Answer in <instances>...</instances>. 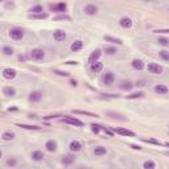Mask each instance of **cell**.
Here are the masks:
<instances>
[{
    "mask_svg": "<svg viewBox=\"0 0 169 169\" xmlns=\"http://www.w3.org/2000/svg\"><path fill=\"white\" fill-rule=\"evenodd\" d=\"M9 37L15 41H21L24 38V31L21 28H12L9 29Z\"/></svg>",
    "mask_w": 169,
    "mask_h": 169,
    "instance_id": "6da1fadb",
    "label": "cell"
},
{
    "mask_svg": "<svg viewBox=\"0 0 169 169\" xmlns=\"http://www.w3.org/2000/svg\"><path fill=\"white\" fill-rule=\"evenodd\" d=\"M29 57L34 61H41L45 58V50L44 49H40V48H36V49H32L31 53H29Z\"/></svg>",
    "mask_w": 169,
    "mask_h": 169,
    "instance_id": "7a4b0ae2",
    "label": "cell"
},
{
    "mask_svg": "<svg viewBox=\"0 0 169 169\" xmlns=\"http://www.w3.org/2000/svg\"><path fill=\"white\" fill-rule=\"evenodd\" d=\"M61 122L75 125V127H83V122H81L80 119H77V118H74V116H69V115H65V118H62Z\"/></svg>",
    "mask_w": 169,
    "mask_h": 169,
    "instance_id": "3957f363",
    "label": "cell"
},
{
    "mask_svg": "<svg viewBox=\"0 0 169 169\" xmlns=\"http://www.w3.org/2000/svg\"><path fill=\"white\" fill-rule=\"evenodd\" d=\"M147 70H148L151 74H161L164 71L163 66H161V65H159V63H156V62L148 63V66H147Z\"/></svg>",
    "mask_w": 169,
    "mask_h": 169,
    "instance_id": "277c9868",
    "label": "cell"
},
{
    "mask_svg": "<svg viewBox=\"0 0 169 169\" xmlns=\"http://www.w3.org/2000/svg\"><path fill=\"white\" fill-rule=\"evenodd\" d=\"M114 81H115V74L112 73V71H107L106 74H103L102 82H103L105 86H111L114 83Z\"/></svg>",
    "mask_w": 169,
    "mask_h": 169,
    "instance_id": "5b68a950",
    "label": "cell"
},
{
    "mask_svg": "<svg viewBox=\"0 0 169 169\" xmlns=\"http://www.w3.org/2000/svg\"><path fill=\"white\" fill-rule=\"evenodd\" d=\"M49 8H50V11H53V12L63 13V12H66L67 5H66V3H57V4H50Z\"/></svg>",
    "mask_w": 169,
    "mask_h": 169,
    "instance_id": "8992f818",
    "label": "cell"
},
{
    "mask_svg": "<svg viewBox=\"0 0 169 169\" xmlns=\"http://www.w3.org/2000/svg\"><path fill=\"white\" fill-rule=\"evenodd\" d=\"M16 70L12 69V67H5V69H3V77L5 78V80H13V78H16Z\"/></svg>",
    "mask_w": 169,
    "mask_h": 169,
    "instance_id": "52a82bcc",
    "label": "cell"
},
{
    "mask_svg": "<svg viewBox=\"0 0 169 169\" xmlns=\"http://www.w3.org/2000/svg\"><path fill=\"white\" fill-rule=\"evenodd\" d=\"M42 91H38V90H36V91H32L29 94V100L32 103H38L40 100L42 99Z\"/></svg>",
    "mask_w": 169,
    "mask_h": 169,
    "instance_id": "ba28073f",
    "label": "cell"
},
{
    "mask_svg": "<svg viewBox=\"0 0 169 169\" xmlns=\"http://www.w3.org/2000/svg\"><path fill=\"white\" fill-rule=\"evenodd\" d=\"M83 12L89 16H95L96 13H98V7L94 5V4H87V5H85Z\"/></svg>",
    "mask_w": 169,
    "mask_h": 169,
    "instance_id": "9c48e42d",
    "label": "cell"
},
{
    "mask_svg": "<svg viewBox=\"0 0 169 169\" xmlns=\"http://www.w3.org/2000/svg\"><path fill=\"white\" fill-rule=\"evenodd\" d=\"M119 25L122 28H124V29H131L132 28V20L129 19V17H127V16H123L119 20Z\"/></svg>",
    "mask_w": 169,
    "mask_h": 169,
    "instance_id": "30bf717a",
    "label": "cell"
},
{
    "mask_svg": "<svg viewBox=\"0 0 169 169\" xmlns=\"http://www.w3.org/2000/svg\"><path fill=\"white\" fill-rule=\"evenodd\" d=\"M100 56H102V50L100 49L94 50V52H93L91 54H90V57H89V63H94V62H96V61H99Z\"/></svg>",
    "mask_w": 169,
    "mask_h": 169,
    "instance_id": "8fae6325",
    "label": "cell"
},
{
    "mask_svg": "<svg viewBox=\"0 0 169 169\" xmlns=\"http://www.w3.org/2000/svg\"><path fill=\"white\" fill-rule=\"evenodd\" d=\"M154 93H157L159 95H167L169 93V87L167 85H156L154 86Z\"/></svg>",
    "mask_w": 169,
    "mask_h": 169,
    "instance_id": "7c38bea8",
    "label": "cell"
},
{
    "mask_svg": "<svg viewBox=\"0 0 169 169\" xmlns=\"http://www.w3.org/2000/svg\"><path fill=\"white\" fill-rule=\"evenodd\" d=\"M53 38H54L56 41L66 40V32L62 31V29H57V31H54V33H53Z\"/></svg>",
    "mask_w": 169,
    "mask_h": 169,
    "instance_id": "4fadbf2b",
    "label": "cell"
},
{
    "mask_svg": "<svg viewBox=\"0 0 169 169\" xmlns=\"http://www.w3.org/2000/svg\"><path fill=\"white\" fill-rule=\"evenodd\" d=\"M131 66L134 67L135 70H139V71H141V70L145 67V63L143 62L141 60H139V58H135V60H132V62H131Z\"/></svg>",
    "mask_w": 169,
    "mask_h": 169,
    "instance_id": "5bb4252c",
    "label": "cell"
},
{
    "mask_svg": "<svg viewBox=\"0 0 169 169\" xmlns=\"http://www.w3.org/2000/svg\"><path fill=\"white\" fill-rule=\"evenodd\" d=\"M90 70H91V73H100V71L103 70V63L100 62V61H96L94 63H90Z\"/></svg>",
    "mask_w": 169,
    "mask_h": 169,
    "instance_id": "9a60e30c",
    "label": "cell"
},
{
    "mask_svg": "<svg viewBox=\"0 0 169 169\" xmlns=\"http://www.w3.org/2000/svg\"><path fill=\"white\" fill-rule=\"evenodd\" d=\"M69 149H70V152H80L82 149V143L78 141V140H73L69 144Z\"/></svg>",
    "mask_w": 169,
    "mask_h": 169,
    "instance_id": "2e32d148",
    "label": "cell"
},
{
    "mask_svg": "<svg viewBox=\"0 0 169 169\" xmlns=\"http://www.w3.org/2000/svg\"><path fill=\"white\" fill-rule=\"evenodd\" d=\"M115 132H116L118 135H122V136H129V138H134L135 135V132H132V131H129V129L127 128H116L115 129Z\"/></svg>",
    "mask_w": 169,
    "mask_h": 169,
    "instance_id": "e0dca14e",
    "label": "cell"
},
{
    "mask_svg": "<svg viewBox=\"0 0 169 169\" xmlns=\"http://www.w3.org/2000/svg\"><path fill=\"white\" fill-rule=\"evenodd\" d=\"M82 48H83V41H81V40L74 41L73 44H71V46H70V49H71V52L73 53L80 52V50H82Z\"/></svg>",
    "mask_w": 169,
    "mask_h": 169,
    "instance_id": "ac0fdd59",
    "label": "cell"
},
{
    "mask_svg": "<svg viewBox=\"0 0 169 169\" xmlns=\"http://www.w3.org/2000/svg\"><path fill=\"white\" fill-rule=\"evenodd\" d=\"M31 157H32L33 161H41V160L45 159V154H44L42 151H34V152H32Z\"/></svg>",
    "mask_w": 169,
    "mask_h": 169,
    "instance_id": "d6986e66",
    "label": "cell"
},
{
    "mask_svg": "<svg viewBox=\"0 0 169 169\" xmlns=\"http://www.w3.org/2000/svg\"><path fill=\"white\" fill-rule=\"evenodd\" d=\"M3 94L5 96H15L16 95V89L12 86H4L3 87Z\"/></svg>",
    "mask_w": 169,
    "mask_h": 169,
    "instance_id": "ffe728a7",
    "label": "cell"
},
{
    "mask_svg": "<svg viewBox=\"0 0 169 169\" xmlns=\"http://www.w3.org/2000/svg\"><path fill=\"white\" fill-rule=\"evenodd\" d=\"M45 148L48 152H56L57 151V143L54 140H48V141L45 143Z\"/></svg>",
    "mask_w": 169,
    "mask_h": 169,
    "instance_id": "44dd1931",
    "label": "cell"
},
{
    "mask_svg": "<svg viewBox=\"0 0 169 169\" xmlns=\"http://www.w3.org/2000/svg\"><path fill=\"white\" fill-rule=\"evenodd\" d=\"M75 161V157L73 156V154H66V156L62 157V160H61V163H62L63 165H71Z\"/></svg>",
    "mask_w": 169,
    "mask_h": 169,
    "instance_id": "7402d4cb",
    "label": "cell"
},
{
    "mask_svg": "<svg viewBox=\"0 0 169 169\" xmlns=\"http://www.w3.org/2000/svg\"><path fill=\"white\" fill-rule=\"evenodd\" d=\"M2 139L4 140V141H11V140L15 139V132H12V131H5V132H3Z\"/></svg>",
    "mask_w": 169,
    "mask_h": 169,
    "instance_id": "603a6c76",
    "label": "cell"
},
{
    "mask_svg": "<svg viewBox=\"0 0 169 169\" xmlns=\"http://www.w3.org/2000/svg\"><path fill=\"white\" fill-rule=\"evenodd\" d=\"M93 152H94L95 156H105V154L107 153V149L105 148V147H102V145H98V147H95Z\"/></svg>",
    "mask_w": 169,
    "mask_h": 169,
    "instance_id": "cb8c5ba5",
    "label": "cell"
},
{
    "mask_svg": "<svg viewBox=\"0 0 169 169\" xmlns=\"http://www.w3.org/2000/svg\"><path fill=\"white\" fill-rule=\"evenodd\" d=\"M132 87H134V83L131 81H123L120 83V89L124 90V91H131Z\"/></svg>",
    "mask_w": 169,
    "mask_h": 169,
    "instance_id": "d4e9b609",
    "label": "cell"
},
{
    "mask_svg": "<svg viewBox=\"0 0 169 169\" xmlns=\"http://www.w3.org/2000/svg\"><path fill=\"white\" fill-rule=\"evenodd\" d=\"M103 50H105V53L109 56H114L118 53V49L115 48V46H111V45H106L105 48H103Z\"/></svg>",
    "mask_w": 169,
    "mask_h": 169,
    "instance_id": "484cf974",
    "label": "cell"
},
{
    "mask_svg": "<svg viewBox=\"0 0 169 169\" xmlns=\"http://www.w3.org/2000/svg\"><path fill=\"white\" fill-rule=\"evenodd\" d=\"M105 41L111 42V44H116V45L123 44V41H122L120 38H115V37H112V36H105Z\"/></svg>",
    "mask_w": 169,
    "mask_h": 169,
    "instance_id": "4316f807",
    "label": "cell"
},
{
    "mask_svg": "<svg viewBox=\"0 0 169 169\" xmlns=\"http://www.w3.org/2000/svg\"><path fill=\"white\" fill-rule=\"evenodd\" d=\"M74 114L77 115H85V116H90V118H96L98 115L94 114V112H90V111H82V110H74L73 111Z\"/></svg>",
    "mask_w": 169,
    "mask_h": 169,
    "instance_id": "83f0119b",
    "label": "cell"
},
{
    "mask_svg": "<svg viewBox=\"0 0 169 169\" xmlns=\"http://www.w3.org/2000/svg\"><path fill=\"white\" fill-rule=\"evenodd\" d=\"M29 17L31 19H37V20H44V19H46L48 17V13H31L29 15Z\"/></svg>",
    "mask_w": 169,
    "mask_h": 169,
    "instance_id": "f1b7e54d",
    "label": "cell"
},
{
    "mask_svg": "<svg viewBox=\"0 0 169 169\" xmlns=\"http://www.w3.org/2000/svg\"><path fill=\"white\" fill-rule=\"evenodd\" d=\"M143 167H144V169H154L156 168V163H154V161H151V160H147V161H144Z\"/></svg>",
    "mask_w": 169,
    "mask_h": 169,
    "instance_id": "f546056e",
    "label": "cell"
},
{
    "mask_svg": "<svg viewBox=\"0 0 169 169\" xmlns=\"http://www.w3.org/2000/svg\"><path fill=\"white\" fill-rule=\"evenodd\" d=\"M29 11H31V13H42V11H44V7L40 5V4H37V5L32 7Z\"/></svg>",
    "mask_w": 169,
    "mask_h": 169,
    "instance_id": "4dcf8cb0",
    "label": "cell"
},
{
    "mask_svg": "<svg viewBox=\"0 0 169 169\" xmlns=\"http://www.w3.org/2000/svg\"><path fill=\"white\" fill-rule=\"evenodd\" d=\"M141 96H144V93L138 91V93H132L131 95H127V99H136V98H141Z\"/></svg>",
    "mask_w": 169,
    "mask_h": 169,
    "instance_id": "1f68e13d",
    "label": "cell"
},
{
    "mask_svg": "<svg viewBox=\"0 0 169 169\" xmlns=\"http://www.w3.org/2000/svg\"><path fill=\"white\" fill-rule=\"evenodd\" d=\"M107 115H109V116H111V118H114V119H118V120H127L125 118H122V115L116 114V112H112V111H109V112H107Z\"/></svg>",
    "mask_w": 169,
    "mask_h": 169,
    "instance_id": "d6a6232c",
    "label": "cell"
},
{
    "mask_svg": "<svg viewBox=\"0 0 169 169\" xmlns=\"http://www.w3.org/2000/svg\"><path fill=\"white\" fill-rule=\"evenodd\" d=\"M159 54H160V57L164 61H169V50L163 49V50H160V52H159Z\"/></svg>",
    "mask_w": 169,
    "mask_h": 169,
    "instance_id": "836d02e7",
    "label": "cell"
},
{
    "mask_svg": "<svg viewBox=\"0 0 169 169\" xmlns=\"http://www.w3.org/2000/svg\"><path fill=\"white\" fill-rule=\"evenodd\" d=\"M145 143H151V144H154V145H164V143H161L160 140H156V139H143Z\"/></svg>",
    "mask_w": 169,
    "mask_h": 169,
    "instance_id": "e575fe53",
    "label": "cell"
},
{
    "mask_svg": "<svg viewBox=\"0 0 169 169\" xmlns=\"http://www.w3.org/2000/svg\"><path fill=\"white\" fill-rule=\"evenodd\" d=\"M157 42H159L161 46H168L169 45V40L167 37H159L157 38Z\"/></svg>",
    "mask_w": 169,
    "mask_h": 169,
    "instance_id": "d590c367",
    "label": "cell"
},
{
    "mask_svg": "<svg viewBox=\"0 0 169 169\" xmlns=\"http://www.w3.org/2000/svg\"><path fill=\"white\" fill-rule=\"evenodd\" d=\"M91 131L94 132V134H99V132L102 131V125H99V124H95V123H93V124H91Z\"/></svg>",
    "mask_w": 169,
    "mask_h": 169,
    "instance_id": "8d00e7d4",
    "label": "cell"
},
{
    "mask_svg": "<svg viewBox=\"0 0 169 169\" xmlns=\"http://www.w3.org/2000/svg\"><path fill=\"white\" fill-rule=\"evenodd\" d=\"M17 127L25 128V129H40V127H37V125H29V124H17Z\"/></svg>",
    "mask_w": 169,
    "mask_h": 169,
    "instance_id": "74e56055",
    "label": "cell"
},
{
    "mask_svg": "<svg viewBox=\"0 0 169 169\" xmlns=\"http://www.w3.org/2000/svg\"><path fill=\"white\" fill-rule=\"evenodd\" d=\"M3 53H4L5 56H12L13 54V49L11 48V46H4V48H3Z\"/></svg>",
    "mask_w": 169,
    "mask_h": 169,
    "instance_id": "f35d334b",
    "label": "cell"
},
{
    "mask_svg": "<svg viewBox=\"0 0 169 169\" xmlns=\"http://www.w3.org/2000/svg\"><path fill=\"white\" fill-rule=\"evenodd\" d=\"M7 165H8V167H16V165H17V160L13 159V157H9V159L7 160Z\"/></svg>",
    "mask_w": 169,
    "mask_h": 169,
    "instance_id": "ab89813d",
    "label": "cell"
},
{
    "mask_svg": "<svg viewBox=\"0 0 169 169\" xmlns=\"http://www.w3.org/2000/svg\"><path fill=\"white\" fill-rule=\"evenodd\" d=\"M58 20H67V21H70V16H67V15H61V16H57L54 17V21H58Z\"/></svg>",
    "mask_w": 169,
    "mask_h": 169,
    "instance_id": "60d3db41",
    "label": "cell"
},
{
    "mask_svg": "<svg viewBox=\"0 0 169 169\" xmlns=\"http://www.w3.org/2000/svg\"><path fill=\"white\" fill-rule=\"evenodd\" d=\"M53 73L57 74V75H61V77H69V73L62 71V70H53Z\"/></svg>",
    "mask_w": 169,
    "mask_h": 169,
    "instance_id": "b9f144b4",
    "label": "cell"
},
{
    "mask_svg": "<svg viewBox=\"0 0 169 169\" xmlns=\"http://www.w3.org/2000/svg\"><path fill=\"white\" fill-rule=\"evenodd\" d=\"M153 32L154 33H169V29H156Z\"/></svg>",
    "mask_w": 169,
    "mask_h": 169,
    "instance_id": "7bdbcfd3",
    "label": "cell"
},
{
    "mask_svg": "<svg viewBox=\"0 0 169 169\" xmlns=\"http://www.w3.org/2000/svg\"><path fill=\"white\" fill-rule=\"evenodd\" d=\"M144 85H145V81H138L136 82V86H138V87H143Z\"/></svg>",
    "mask_w": 169,
    "mask_h": 169,
    "instance_id": "ee69618b",
    "label": "cell"
},
{
    "mask_svg": "<svg viewBox=\"0 0 169 169\" xmlns=\"http://www.w3.org/2000/svg\"><path fill=\"white\" fill-rule=\"evenodd\" d=\"M129 147H131V148L132 149H141V147H140V145H136V144H131V145H129Z\"/></svg>",
    "mask_w": 169,
    "mask_h": 169,
    "instance_id": "f6af8a7d",
    "label": "cell"
},
{
    "mask_svg": "<svg viewBox=\"0 0 169 169\" xmlns=\"http://www.w3.org/2000/svg\"><path fill=\"white\" fill-rule=\"evenodd\" d=\"M66 65H78L77 61H67V62H65Z\"/></svg>",
    "mask_w": 169,
    "mask_h": 169,
    "instance_id": "bcb514c9",
    "label": "cell"
},
{
    "mask_svg": "<svg viewBox=\"0 0 169 169\" xmlns=\"http://www.w3.org/2000/svg\"><path fill=\"white\" fill-rule=\"evenodd\" d=\"M70 85L75 87V86H77V81H75V80H70Z\"/></svg>",
    "mask_w": 169,
    "mask_h": 169,
    "instance_id": "7dc6e473",
    "label": "cell"
},
{
    "mask_svg": "<svg viewBox=\"0 0 169 169\" xmlns=\"http://www.w3.org/2000/svg\"><path fill=\"white\" fill-rule=\"evenodd\" d=\"M164 147H167V148H169V141H167V143H164Z\"/></svg>",
    "mask_w": 169,
    "mask_h": 169,
    "instance_id": "c3c4849f",
    "label": "cell"
},
{
    "mask_svg": "<svg viewBox=\"0 0 169 169\" xmlns=\"http://www.w3.org/2000/svg\"><path fill=\"white\" fill-rule=\"evenodd\" d=\"M9 111H17L16 107H12V109H9Z\"/></svg>",
    "mask_w": 169,
    "mask_h": 169,
    "instance_id": "681fc988",
    "label": "cell"
},
{
    "mask_svg": "<svg viewBox=\"0 0 169 169\" xmlns=\"http://www.w3.org/2000/svg\"><path fill=\"white\" fill-rule=\"evenodd\" d=\"M145 2H151V0H145Z\"/></svg>",
    "mask_w": 169,
    "mask_h": 169,
    "instance_id": "f907efd6",
    "label": "cell"
},
{
    "mask_svg": "<svg viewBox=\"0 0 169 169\" xmlns=\"http://www.w3.org/2000/svg\"><path fill=\"white\" fill-rule=\"evenodd\" d=\"M168 128H169V124H168Z\"/></svg>",
    "mask_w": 169,
    "mask_h": 169,
    "instance_id": "816d5d0a",
    "label": "cell"
},
{
    "mask_svg": "<svg viewBox=\"0 0 169 169\" xmlns=\"http://www.w3.org/2000/svg\"><path fill=\"white\" fill-rule=\"evenodd\" d=\"M2 2H4V0H2Z\"/></svg>",
    "mask_w": 169,
    "mask_h": 169,
    "instance_id": "f5cc1de1",
    "label": "cell"
},
{
    "mask_svg": "<svg viewBox=\"0 0 169 169\" xmlns=\"http://www.w3.org/2000/svg\"><path fill=\"white\" fill-rule=\"evenodd\" d=\"M168 154H169V152H168Z\"/></svg>",
    "mask_w": 169,
    "mask_h": 169,
    "instance_id": "db71d44e",
    "label": "cell"
}]
</instances>
